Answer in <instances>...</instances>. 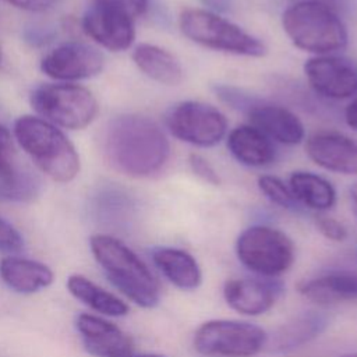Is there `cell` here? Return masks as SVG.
Returning <instances> with one entry per match:
<instances>
[{
  "label": "cell",
  "instance_id": "16",
  "mask_svg": "<svg viewBox=\"0 0 357 357\" xmlns=\"http://www.w3.org/2000/svg\"><path fill=\"white\" fill-rule=\"evenodd\" d=\"M77 329L85 350L95 357H128L134 353L131 337L100 317L81 314L77 318Z\"/></svg>",
  "mask_w": 357,
  "mask_h": 357
},
{
  "label": "cell",
  "instance_id": "26",
  "mask_svg": "<svg viewBox=\"0 0 357 357\" xmlns=\"http://www.w3.org/2000/svg\"><path fill=\"white\" fill-rule=\"evenodd\" d=\"M258 188L261 192L275 205L284 209H297L298 204L294 199L289 184H286L282 178L272 174H262L258 177Z\"/></svg>",
  "mask_w": 357,
  "mask_h": 357
},
{
  "label": "cell",
  "instance_id": "32",
  "mask_svg": "<svg viewBox=\"0 0 357 357\" xmlns=\"http://www.w3.org/2000/svg\"><path fill=\"white\" fill-rule=\"evenodd\" d=\"M3 1L20 10L38 13V11H46L54 7L60 0H3Z\"/></svg>",
  "mask_w": 357,
  "mask_h": 357
},
{
  "label": "cell",
  "instance_id": "2",
  "mask_svg": "<svg viewBox=\"0 0 357 357\" xmlns=\"http://www.w3.org/2000/svg\"><path fill=\"white\" fill-rule=\"evenodd\" d=\"M13 134L35 166L52 180L68 183L78 176V152L57 126L39 116L24 114L14 121Z\"/></svg>",
  "mask_w": 357,
  "mask_h": 357
},
{
  "label": "cell",
  "instance_id": "33",
  "mask_svg": "<svg viewBox=\"0 0 357 357\" xmlns=\"http://www.w3.org/2000/svg\"><path fill=\"white\" fill-rule=\"evenodd\" d=\"M344 121L351 130L357 131V96H354L351 99V102L346 106V109H344Z\"/></svg>",
  "mask_w": 357,
  "mask_h": 357
},
{
  "label": "cell",
  "instance_id": "38",
  "mask_svg": "<svg viewBox=\"0 0 357 357\" xmlns=\"http://www.w3.org/2000/svg\"><path fill=\"white\" fill-rule=\"evenodd\" d=\"M339 357H357V353H350V354H344V356H339Z\"/></svg>",
  "mask_w": 357,
  "mask_h": 357
},
{
  "label": "cell",
  "instance_id": "22",
  "mask_svg": "<svg viewBox=\"0 0 357 357\" xmlns=\"http://www.w3.org/2000/svg\"><path fill=\"white\" fill-rule=\"evenodd\" d=\"M132 61L139 71L159 84L173 86L183 81V67L178 59L158 45H137L132 50Z\"/></svg>",
  "mask_w": 357,
  "mask_h": 357
},
{
  "label": "cell",
  "instance_id": "30",
  "mask_svg": "<svg viewBox=\"0 0 357 357\" xmlns=\"http://www.w3.org/2000/svg\"><path fill=\"white\" fill-rule=\"evenodd\" d=\"M92 3L121 10L134 20L144 15L148 10V0H92Z\"/></svg>",
  "mask_w": 357,
  "mask_h": 357
},
{
  "label": "cell",
  "instance_id": "34",
  "mask_svg": "<svg viewBox=\"0 0 357 357\" xmlns=\"http://www.w3.org/2000/svg\"><path fill=\"white\" fill-rule=\"evenodd\" d=\"M205 6L211 7L213 13L216 11H227L231 6V0H201Z\"/></svg>",
  "mask_w": 357,
  "mask_h": 357
},
{
  "label": "cell",
  "instance_id": "3",
  "mask_svg": "<svg viewBox=\"0 0 357 357\" xmlns=\"http://www.w3.org/2000/svg\"><path fill=\"white\" fill-rule=\"evenodd\" d=\"M91 251L109 282L142 308H153L160 300L156 278L146 264L123 241L109 234L89 238Z\"/></svg>",
  "mask_w": 357,
  "mask_h": 357
},
{
  "label": "cell",
  "instance_id": "5",
  "mask_svg": "<svg viewBox=\"0 0 357 357\" xmlns=\"http://www.w3.org/2000/svg\"><path fill=\"white\" fill-rule=\"evenodd\" d=\"M178 28L187 39L208 49L247 57H262L268 52L259 38L211 10L184 8Z\"/></svg>",
  "mask_w": 357,
  "mask_h": 357
},
{
  "label": "cell",
  "instance_id": "15",
  "mask_svg": "<svg viewBox=\"0 0 357 357\" xmlns=\"http://www.w3.org/2000/svg\"><path fill=\"white\" fill-rule=\"evenodd\" d=\"M282 291V282L273 278H237L227 280L223 287V296L229 307L250 317L269 311Z\"/></svg>",
  "mask_w": 357,
  "mask_h": 357
},
{
  "label": "cell",
  "instance_id": "28",
  "mask_svg": "<svg viewBox=\"0 0 357 357\" xmlns=\"http://www.w3.org/2000/svg\"><path fill=\"white\" fill-rule=\"evenodd\" d=\"M188 165L195 176H198L201 180H204L208 184L212 185H219L220 184V177L215 167L209 163L206 158L197 152H191L188 155Z\"/></svg>",
  "mask_w": 357,
  "mask_h": 357
},
{
  "label": "cell",
  "instance_id": "27",
  "mask_svg": "<svg viewBox=\"0 0 357 357\" xmlns=\"http://www.w3.org/2000/svg\"><path fill=\"white\" fill-rule=\"evenodd\" d=\"M315 226L319 230V233L326 237L328 240L332 241H343L347 237V227L337 219L324 215V213H318L315 216Z\"/></svg>",
  "mask_w": 357,
  "mask_h": 357
},
{
  "label": "cell",
  "instance_id": "29",
  "mask_svg": "<svg viewBox=\"0 0 357 357\" xmlns=\"http://www.w3.org/2000/svg\"><path fill=\"white\" fill-rule=\"evenodd\" d=\"M24 248V240L20 231L7 220L0 218V251L1 252H20Z\"/></svg>",
  "mask_w": 357,
  "mask_h": 357
},
{
  "label": "cell",
  "instance_id": "21",
  "mask_svg": "<svg viewBox=\"0 0 357 357\" xmlns=\"http://www.w3.org/2000/svg\"><path fill=\"white\" fill-rule=\"evenodd\" d=\"M298 291L317 304H337L357 301V275L331 272L298 284Z\"/></svg>",
  "mask_w": 357,
  "mask_h": 357
},
{
  "label": "cell",
  "instance_id": "12",
  "mask_svg": "<svg viewBox=\"0 0 357 357\" xmlns=\"http://www.w3.org/2000/svg\"><path fill=\"white\" fill-rule=\"evenodd\" d=\"M134 21L121 10L92 3L82 17V29L103 49L124 52L135 39Z\"/></svg>",
  "mask_w": 357,
  "mask_h": 357
},
{
  "label": "cell",
  "instance_id": "19",
  "mask_svg": "<svg viewBox=\"0 0 357 357\" xmlns=\"http://www.w3.org/2000/svg\"><path fill=\"white\" fill-rule=\"evenodd\" d=\"M0 278L11 290L31 294L50 286L53 272L45 264L33 259L6 257L0 261Z\"/></svg>",
  "mask_w": 357,
  "mask_h": 357
},
{
  "label": "cell",
  "instance_id": "11",
  "mask_svg": "<svg viewBox=\"0 0 357 357\" xmlns=\"http://www.w3.org/2000/svg\"><path fill=\"white\" fill-rule=\"evenodd\" d=\"M105 66V57L96 47L68 42L52 49L40 61L45 75L56 81L73 82L98 75Z\"/></svg>",
  "mask_w": 357,
  "mask_h": 357
},
{
  "label": "cell",
  "instance_id": "17",
  "mask_svg": "<svg viewBox=\"0 0 357 357\" xmlns=\"http://www.w3.org/2000/svg\"><path fill=\"white\" fill-rule=\"evenodd\" d=\"M231 156L248 167H265L276 158L273 142L251 124L234 127L226 138Z\"/></svg>",
  "mask_w": 357,
  "mask_h": 357
},
{
  "label": "cell",
  "instance_id": "1",
  "mask_svg": "<svg viewBox=\"0 0 357 357\" xmlns=\"http://www.w3.org/2000/svg\"><path fill=\"white\" fill-rule=\"evenodd\" d=\"M102 149L113 170L135 178L158 173L170 158V142L160 126L134 113L116 116L107 123Z\"/></svg>",
  "mask_w": 357,
  "mask_h": 357
},
{
  "label": "cell",
  "instance_id": "36",
  "mask_svg": "<svg viewBox=\"0 0 357 357\" xmlns=\"http://www.w3.org/2000/svg\"><path fill=\"white\" fill-rule=\"evenodd\" d=\"M128 357H166V356H162V354H155V353H145V354H131Z\"/></svg>",
  "mask_w": 357,
  "mask_h": 357
},
{
  "label": "cell",
  "instance_id": "14",
  "mask_svg": "<svg viewBox=\"0 0 357 357\" xmlns=\"http://www.w3.org/2000/svg\"><path fill=\"white\" fill-rule=\"evenodd\" d=\"M251 126L264 132L271 141L283 145H297L305 138L303 121L282 105L252 98L243 110Z\"/></svg>",
  "mask_w": 357,
  "mask_h": 357
},
{
  "label": "cell",
  "instance_id": "18",
  "mask_svg": "<svg viewBox=\"0 0 357 357\" xmlns=\"http://www.w3.org/2000/svg\"><path fill=\"white\" fill-rule=\"evenodd\" d=\"M328 326V317L319 311L303 312L279 326L266 347L273 353H289L319 336Z\"/></svg>",
  "mask_w": 357,
  "mask_h": 357
},
{
  "label": "cell",
  "instance_id": "9",
  "mask_svg": "<svg viewBox=\"0 0 357 357\" xmlns=\"http://www.w3.org/2000/svg\"><path fill=\"white\" fill-rule=\"evenodd\" d=\"M166 127L177 139L209 148L219 144L227 132V119L215 106L199 100H183L166 114Z\"/></svg>",
  "mask_w": 357,
  "mask_h": 357
},
{
  "label": "cell",
  "instance_id": "31",
  "mask_svg": "<svg viewBox=\"0 0 357 357\" xmlns=\"http://www.w3.org/2000/svg\"><path fill=\"white\" fill-rule=\"evenodd\" d=\"M13 155L14 148L11 132L3 124H0V177L14 166Z\"/></svg>",
  "mask_w": 357,
  "mask_h": 357
},
{
  "label": "cell",
  "instance_id": "37",
  "mask_svg": "<svg viewBox=\"0 0 357 357\" xmlns=\"http://www.w3.org/2000/svg\"><path fill=\"white\" fill-rule=\"evenodd\" d=\"M296 1H321V3H325V4H328V6L332 7L336 0H296Z\"/></svg>",
  "mask_w": 357,
  "mask_h": 357
},
{
  "label": "cell",
  "instance_id": "8",
  "mask_svg": "<svg viewBox=\"0 0 357 357\" xmlns=\"http://www.w3.org/2000/svg\"><path fill=\"white\" fill-rule=\"evenodd\" d=\"M268 333L250 322L212 319L194 335V349L205 357H252L266 347Z\"/></svg>",
  "mask_w": 357,
  "mask_h": 357
},
{
  "label": "cell",
  "instance_id": "39",
  "mask_svg": "<svg viewBox=\"0 0 357 357\" xmlns=\"http://www.w3.org/2000/svg\"><path fill=\"white\" fill-rule=\"evenodd\" d=\"M0 63H1V52H0Z\"/></svg>",
  "mask_w": 357,
  "mask_h": 357
},
{
  "label": "cell",
  "instance_id": "23",
  "mask_svg": "<svg viewBox=\"0 0 357 357\" xmlns=\"http://www.w3.org/2000/svg\"><path fill=\"white\" fill-rule=\"evenodd\" d=\"M289 188L298 205L317 212L329 211L336 202L333 185L312 172H293L289 177Z\"/></svg>",
  "mask_w": 357,
  "mask_h": 357
},
{
  "label": "cell",
  "instance_id": "6",
  "mask_svg": "<svg viewBox=\"0 0 357 357\" xmlns=\"http://www.w3.org/2000/svg\"><path fill=\"white\" fill-rule=\"evenodd\" d=\"M29 100L39 117L66 130H84L99 113L93 93L71 82L40 85L32 91Z\"/></svg>",
  "mask_w": 357,
  "mask_h": 357
},
{
  "label": "cell",
  "instance_id": "10",
  "mask_svg": "<svg viewBox=\"0 0 357 357\" xmlns=\"http://www.w3.org/2000/svg\"><path fill=\"white\" fill-rule=\"evenodd\" d=\"M304 74L311 89L332 100H344L357 95V64L346 57L321 54L304 63Z\"/></svg>",
  "mask_w": 357,
  "mask_h": 357
},
{
  "label": "cell",
  "instance_id": "24",
  "mask_svg": "<svg viewBox=\"0 0 357 357\" xmlns=\"http://www.w3.org/2000/svg\"><path fill=\"white\" fill-rule=\"evenodd\" d=\"M67 289L77 300L82 301L96 312L110 317H123L128 312V305L123 300L99 287L82 275H71L67 279Z\"/></svg>",
  "mask_w": 357,
  "mask_h": 357
},
{
  "label": "cell",
  "instance_id": "7",
  "mask_svg": "<svg viewBox=\"0 0 357 357\" xmlns=\"http://www.w3.org/2000/svg\"><path fill=\"white\" fill-rule=\"evenodd\" d=\"M238 261L251 272L262 278H276L294 262V244L279 229L254 225L240 233L236 241Z\"/></svg>",
  "mask_w": 357,
  "mask_h": 357
},
{
  "label": "cell",
  "instance_id": "4",
  "mask_svg": "<svg viewBox=\"0 0 357 357\" xmlns=\"http://www.w3.org/2000/svg\"><path fill=\"white\" fill-rule=\"evenodd\" d=\"M282 26L291 43L317 56L346 47L349 33L331 6L321 1H296L282 14Z\"/></svg>",
  "mask_w": 357,
  "mask_h": 357
},
{
  "label": "cell",
  "instance_id": "20",
  "mask_svg": "<svg viewBox=\"0 0 357 357\" xmlns=\"http://www.w3.org/2000/svg\"><path fill=\"white\" fill-rule=\"evenodd\" d=\"M152 261L163 276L181 290H195L202 282L197 259L185 250L159 247L152 251Z\"/></svg>",
  "mask_w": 357,
  "mask_h": 357
},
{
  "label": "cell",
  "instance_id": "13",
  "mask_svg": "<svg viewBox=\"0 0 357 357\" xmlns=\"http://www.w3.org/2000/svg\"><path fill=\"white\" fill-rule=\"evenodd\" d=\"M305 153L319 167L357 176V141L335 130H318L305 139Z\"/></svg>",
  "mask_w": 357,
  "mask_h": 357
},
{
  "label": "cell",
  "instance_id": "35",
  "mask_svg": "<svg viewBox=\"0 0 357 357\" xmlns=\"http://www.w3.org/2000/svg\"><path fill=\"white\" fill-rule=\"evenodd\" d=\"M349 194H350V199H351L353 211H354V213L357 215V183H354V184L350 187Z\"/></svg>",
  "mask_w": 357,
  "mask_h": 357
},
{
  "label": "cell",
  "instance_id": "25",
  "mask_svg": "<svg viewBox=\"0 0 357 357\" xmlns=\"http://www.w3.org/2000/svg\"><path fill=\"white\" fill-rule=\"evenodd\" d=\"M38 180L13 166L0 177V197L10 201H29L38 194Z\"/></svg>",
  "mask_w": 357,
  "mask_h": 357
}]
</instances>
